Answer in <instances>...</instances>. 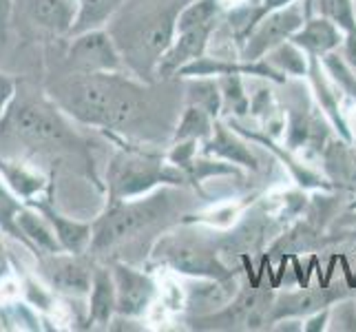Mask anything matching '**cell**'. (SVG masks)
Instances as JSON below:
<instances>
[{
    "mask_svg": "<svg viewBox=\"0 0 356 332\" xmlns=\"http://www.w3.org/2000/svg\"><path fill=\"white\" fill-rule=\"evenodd\" d=\"M343 38H346V31H343L337 22H332L325 16L312 14L305 18V22L290 40L294 45H299L308 56L323 58L332 52H339Z\"/></svg>",
    "mask_w": 356,
    "mask_h": 332,
    "instance_id": "obj_20",
    "label": "cell"
},
{
    "mask_svg": "<svg viewBox=\"0 0 356 332\" xmlns=\"http://www.w3.org/2000/svg\"><path fill=\"white\" fill-rule=\"evenodd\" d=\"M14 7H20L33 29L65 38L78 16V0H14Z\"/></svg>",
    "mask_w": 356,
    "mask_h": 332,
    "instance_id": "obj_15",
    "label": "cell"
},
{
    "mask_svg": "<svg viewBox=\"0 0 356 332\" xmlns=\"http://www.w3.org/2000/svg\"><path fill=\"white\" fill-rule=\"evenodd\" d=\"M348 297V290L334 284V286H305L299 290H277L270 306L268 324L273 326L281 319H308L314 313H321L330 308L334 301Z\"/></svg>",
    "mask_w": 356,
    "mask_h": 332,
    "instance_id": "obj_12",
    "label": "cell"
},
{
    "mask_svg": "<svg viewBox=\"0 0 356 332\" xmlns=\"http://www.w3.org/2000/svg\"><path fill=\"white\" fill-rule=\"evenodd\" d=\"M0 177L7 182V187L24 204H35L44 200L42 193L49 187V180L42 173V168L35 162H31V159L0 155Z\"/></svg>",
    "mask_w": 356,
    "mask_h": 332,
    "instance_id": "obj_17",
    "label": "cell"
},
{
    "mask_svg": "<svg viewBox=\"0 0 356 332\" xmlns=\"http://www.w3.org/2000/svg\"><path fill=\"white\" fill-rule=\"evenodd\" d=\"M264 60L270 67H275L279 73H284L286 78H305L310 69V56L292 40L275 47L273 52H268L264 56Z\"/></svg>",
    "mask_w": 356,
    "mask_h": 332,
    "instance_id": "obj_26",
    "label": "cell"
},
{
    "mask_svg": "<svg viewBox=\"0 0 356 332\" xmlns=\"http://www.w3.org/2000/svg\"><path fill=\"white\" fill-rule=\"evenodd\" d=\"M339 54L343 56V60L352 67V71L356 73V29L354 31H346V38H343Z\"/></svg>",
    "mask_w": 356,
    "mask_h": 332,
    "instance_id": "obj_32",
    "label": "cell"
},
{
    "mask_svg": "<svg viewBox=\"0 0 356 332\" xmlns=\"http://www.w3.org/2000/svg\"><path fill=\"white\" fill-rule=\"evenodd\" d=\"M18 228L22 232V242L27 248H31L35 255L58 253L63 251L58 244V237L49 224V219L31 204H24L22 211L18 213Z\"/></svg>",
    "mask_w": 356,
    "mask_h": 332,
    "instance_id": "obj_21",
    "label": "cell"
},
{
    "mask_svg": "<svg viewBox=\"0 0 356 332\" xmlns=\"http://www.w3.org/2000/svg\"><path fill=\"white\" fill-rule=\"evenodd\" d=\"M11 270V260L7 253V244H5V232L0 230V279H5Z\"/></svg>",
    "mask_w": 356,
    "mask_h": 332,
    "instance_id": "obj_35",
    "label": "cell"
},
{
    "mask_svg": "<svg viewBox=\"0 0 356 332\" xmlns=\"http://www.w3.org/2000/svg\"><path fill=\"white\" fill-rule=\"evenodd\" d=\"M354 9H356V0H354Z\"/></svg>",
    "mask_w": 356,
    "mask_h": 332,
    "instance_id": "obj_37",
    "label": "cell"
},
{
    "mask_svg": "<svg viewBox=\"0 0 356 332\" xmlns=\"http://www.w3.org/2000/svg\"><path fill=\"white\" fill-rule=\"evenodd\" d=\"M193 187H159L129 200H106L93 219L89 255L97 262H142L138 253L149 255L166 230L181 224L200 206Z\"/></svg>",
    "mask_w": 356,
    "mask_h": 332,
    "instance_id": "obj_2",
    "label": "cell"
},
{
    "mask_svg": "<svg viewBox=\"0 0 356 332\" xmlns=\"http://www.w3.org/2000/svg\"><path fill=\"white\" fill-rule=\"evenodd\" d=\"M44 91L73 122L135 144L170 142L184 109V82L179 78L144 82L129 71H63Z\"/></svg>",
    "mask_w": 356,
    "mask_h": 332,
    "instance_id": "obj_1",
    "label": "cell"
},
{
    "mask_svg": "<svg viewBox=\"0 0 356 332\" xmlns=\"http://www.w3.org/2000/svg\"><path fill=\"white\" fill-rule=\"evenodd\" d=\"M63 71L76 73H118L127 71L124 58L106 27L69 35Z\"/></svg>",
    "mask_w": 356,
    "mask_h": 332,
    "instance_id": "obj_9",
    "label": "cell"
},
{
    "mask_svg": "<svg viewBox=\"0 0 356 332\" xmlns=\"http://www.w3.org/2000/svg\"><path fill=\"white\" fill-rule=\"evenodd\" d=\"M184 82V104H195L208 111L213 118H222V91L215 76L179 78Z\"/></svg>",
    "mask_w": 356,
    "mask_h": 332,
    "instance_id": "obj_23",
    "label": "cell"
},
{
    "mask_svg": "<svg viewBox=\"0 0 356 332\" xmlns=\"http://www.w3.org/2000/svg\"><path fill=\"white\" fill-rule=\"evenodd\" d=\"M275 292L266 286H243L224 308L191 317L193 330H261L270 328L268 315Z\"/></svg>",
    "mask_w": 356,
    "mask_h": 332,
    "instance_id": "obj_8",
    "label": "cell"
},
{
    "mask_svg": "<svg viewBox=\"0 0 356 332\" xmlns=\"http://www.w3.org/2000/svg\"><path fill=\"white\" fill-rule=\"evenodd\" d=\"M200 151L204 155H211V157L235 164L241 171H248V173H259L261 171V159L254 153L252 142L245 140L241 133H237L222 118L215 122L211 138L204 144H200Z\"/></svg>",
    "mask_w": 356,
    "mask_h": 332,
    "instance_id": "obj_14",
    "label": "cell"
},
{
    "mask_svg": "<svg viewBox=\"0 0 356 332\" xmlns=\"http://www.w3.org/2000/svg\"><path fill=\"white\" fill-rule=\"evenodd\" d=\"M215 122H217V118H213L202 106L184 104L181 113L177 118V125L173 129V135H170V142H186V140H193V142L204 144L213 135Z\"/></svg>",
    "mask_w": 356,
    "mask_h": 332,
    "instance_id": "obj_22",
    "label": "cell"
},
{
    "mask_svg": "<svg viewBox=\"0 0 356 332\" xmlns=\"http://www.w3.org/2000/svg\"><path fill=\"white\" fill-rule=\"evenodd\" d=\"M113 270L118 292V315L140 319L151 310L157 297L155 279L129 262H106Z\"/></svg>",
    "mask_w": 356,
    "mask_h": 332,
    "instance_id": "obj_13",
    "label": "cell"
},
{
    "mask_svg": "<svg viewBox=\"0 0 356 332\" xmlns=\"http://www.w3.org/2000/svg\"><path fill=\"white\" fill-rule=\"evenodd\" d=\"M248 3H252V5H257V3H259V0H248Z\"/></svg>",
    "mask_w": 356,
    "mask_h": 332,
    "instance_id": "obj_36",
    "label": "cell"
},
{
    "mask_svg": "<svg viewBox=\"0 0 356 332\" xmlns=\"http://www.w3.org/2000/svg\"><path fill=\"white\" fill-rule=\"evenodd\" d=\"M222 255L224 248L217 230H204L202 226H193V221H181L155 242L149 260L184 277H235V270Z\"/></svg>",
    "mask_w": 356,
    "mask_h": 332,
    "instance_id": "obj_5",
    "label": "cell"
},
{
    "mask_svg": "<svg viewBox=\"0 0 356 332\" xmlns=\"http://www.w3.org/2000/svg\"><path fill=\"white\" fill-rule=\"evenodd\" d=\"M312 14L325 16L337 22L343 31L356 29V9L354 0H310Z\"/></svg>",
    "mask_w": 356,
    "mask_h": 332,
    "instance_id": "obj_29",
    "label": "cell"
},
{
    "mask_svg": "<svg viewBox=\"0 0 356 332\" xmlns=\"http://www.w3.org/2000/svg\"><path fill=\"white\" fill-rule=\"evenodd\" d=\"M321 65L325 69V73L330 76L339 91L348 97V100L356 102V73L352 71V67L343 60V56L339 52H332L321 58Z\"/></svg>",
    "mask_w": 356,
    "mask_h": 332,
    "instance_id": "obj_28",
    "label": "cell"
},
{
    "mask_svg": "<svg viewBox=\"0 0 356 332\" xmlns=\"http://www.w3.org/2000/svg\"><path fill=\"white\" fill-rule=\"evenodd\" d=\"M18 93V82L7 76V73H0V120L7 113V109L14 102V97Z\"/></svg>",
    "mask_w": 356,
    "mask_h": 332,
    "instance_id": "obj_31",
    "label": "cell"
},
{
    "mask_svg": "<svg viewBox=\"0 0 356 332\" xmlns=\"http://www.w3.org/2000/svg\"><path fill=\"white\" fill-rule=\"evenodd\" d=\"M69 120L47 91L42 95L16 93L0 120V140L5 146H20L27 155L80 151L82 142Z\"/></svg>",
    "mask_w": 356,
    "mask_h": 332,
    "instance_id": "obj_4",
    "label": "cell"
},
{
    "mask_svg": "<svg viewBox=\"0 0 356 332\" xmlns=\"http://www.w3.org/2000/svg\"><path fill=\"white\" fill-rule=\"evenodd\" d=\"M87 324L89 328H108L118 315V292L113 270L106 262H97L93 270V284L87 294Z\"/></svg>",
    "mask_w": 356,
    "mask_h": 332,
    "instance_id": "obj_19",
    "label": "cell"
},
{
    "mask_svg": "<svg viewBox=\"0 0 356 332\" xmlns=\"http://www.w3.org/2000/svg\"><path fill=\"white\" fill-rule=\"evenodd\" d=\"M312 16L310 0H294V3L275 9L266 14L259 22L254 24V29L248 33V38L243 40L239 58L245 63L264 58L268 52H273L275 47L288 42L299 27L305 22V18Z\"/></svg>",
    "mask_w": 356,
    "mask_h": 332,
    "instance_id": "obj_10",
    "label": "cell"
},
{
    "mask_svg": "<svg viewBox=\"0 0 356 332\" xmlns=\"http://www.w3.org/2000/svg\"><path fill=\"white\" fill-rule=\"evenodd\" d=\"M97 260L89 253H47L38 255V275L42 284L63 297H87L93 284V270Z\"/></svg>",
    "mask_w": 356,
    "mask_h": 332,
    "instance_id": "obj_11",
    "label": "cell"
},
{
    "mask_svg": "<svg viewBox=\"0 0 356 332\" xmlns=\"http://www.w3.org/2000/svg\"><path fill=\"white\" fill-rule=\"evenodd\" d=\"M310 84V91L314 95L316 104L321 106V111L325 113V118L330 120V125L334 127V133L339 138L352 142L354 135L348 127V120L346 113H343V106H346V95L339 91L337 84L330 80V76L325 73L323 65H321V58H312L310 56V69H308V76H305Z\"/></svg>",
    "mask_w": 356,
    "mask_h": 332,
    "instance_id": "obj_16",
    "label": "cell"
},
{
    "mask_svg": "<svg viewBox=\"0 0 356 332\" xmlns=\"http://www.w3.org/2000/svg\"><path fill=\"white\" fill-rule=\"evenodd\" d=\"M327 317H330V308L310 315L308 319H303V330L305 332H321V330H327Z\"/></svg>",
    "mask_w": 356,
    "mask_h": 332,
    "instance_id": "obj_33",
    "label": "cell"
},
{
    "mask_svg": "<svg viewBox=\"0 0 356 332\" xmlns=\"http://www.w3.org/2000/svg\"><path fill=\"white\" fill-rule=\"evenodd\" d=\"M222 91V118H248L250 116V91L243 73L217 76Z\"/></svg>",
    "mask_w": 356,
    "mask_h": 332,
    "instance_id": "obj_24",
    "label": "cell"
},
{
    "mask_svg": "<svg viewBox=\"0 0 356 332\" xmlns=\"http://www.w3.org/2000/svg\"><path fill=\"white\" fill-rule=\"evenodd\" d=\"M31 206L38 208V211L49 219V224H51L56 237H58L60 248L67 253H89L91 239H93V221L76 219V217L60 213L54 206V202L47 198L31 204Z\"/></svg>",
    "mask_w": 356,
    "mask_h": 332,
    "instance_id": "obj_18",
    "label": "cell"
},
{
    "mask_svg": "<svg viewBox=\"0 0 356 332\" xmlns=\"http://www.w3.org/2000/svg\"><path fill=\"white\" fill-rule=\"evenodd\" d=\"M11 14H14V0H0V40H5Z\"/></svg>",
    "mask_w": 356,
    "mask_h": 332,
    "instance_id": "obj_34",
    "label": "cell"
},
{
    "mask_svg": "<svg viewBox=\"0 0 356 332\" xmlns=\"http://www.w3.org/2000/svg\"><path fill=\"white\" fill-rule=\"evenodd\" d=\"M224 14L222 0H191L177 16L175 38L159 60L157 80H177L181 67L206 56Z\"/></svg>",
    "mask_w": 356,
    "mask_h": 332,
    "instance_id": "obj_7",
    "label": "cell"
},
{
    "mask_svg": "<svg viewBox=\"0 0 356 332\" xmlns=\"http://www.w3.org/2000/svg\"><path fill=\"white\" fill-rule=\"evenodd\" d=\"M191 187L188 175L168 162L166 153H157L153 146L122 142L106 164L104 189L108 200H129L146 195L159 187Z\"/></svg>",
    "mask_w": 356,
    "mask_h": 332,
    "instance_id": "obj_6",
    "label": "cell"
},
{
    "mask_svg": "<svg viewBox=\"0 0 356 332\" xmlns=\"http://www.w3.org/2000/svg\"><path fill=\"white\" fill-rule=\"evenodd\" d=\"M191 0H124L106 24L127 71L144 82H157V65L175 38L179 11Z\"/></svg>",
    "mask_w": 356,
    "mask_h": 332,
    "instance_id": "obj_3",
    "label": "cell"
},
{
    "mask_svg": "<svg viewBox=\"0 0 356 332\" xmlns=\"http://www.w3.org/2000/svg\"><path fill=\"white\" fill-rule=\"evenodd\" d=\"M22 206L24 202L7 187V182L0 177V230L24 246L22 232L18 228V213L22 211Z\"/></svg>",
    "mask_w": 356,
    "mask_h": 332,
    "instance_id": "obj_27",
    "label": "cell"
},
{
    "mask_svg": "<svg viewBox=\"0 0 356 332\" xmlns=\"http://www.w3.org/2000/svg\"><path fill=\"white\" fill-rule=\"evenodd\" d=\"M327 330L339 332H356V301L343 297L330 306Z\"/></svg>",
    "mask_w": 356,
    "mask_h": 332,
    "instance_id": "obj_30",
    "label": "cell"
},
{
    "mask_svg": "<svg viewBox=\"0 0 356 332\" xmlns=\"http://www.w3.org/2000/svg\"><path fill=\"white\" fill-rule=\"evenodd\" d=\"M122 3H124V0H78V16L69 35L106 27V24L111 22V18L118 14Z\"/></svg>",
    "mask_w": 356,
    "mask_h": 332,
    "instance_id": "obj_25",
    "label": "cell"
}]
</instances>
